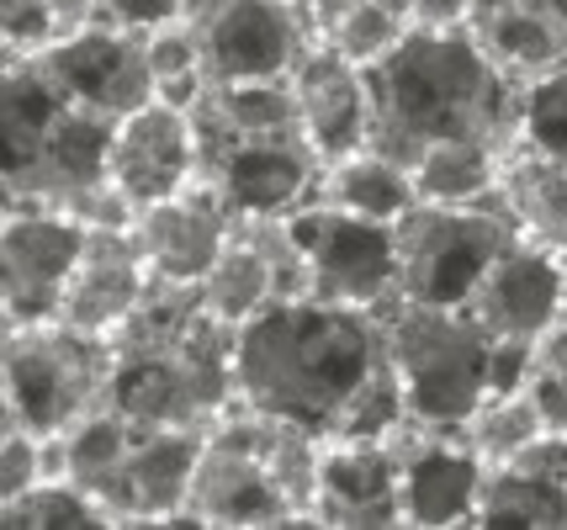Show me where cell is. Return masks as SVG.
Wrapping results in <instances>:
<instances>
[{"instance_id":"obj_37","label":"cell","mask_w":567,"mask_h":530,"mask_svg":"<svg viewBox=\"0 0 567 530\" xmlns=\"http://www.w3.org/2000/svg\"><path fill=\"white\" fill-rule=\"evenodd\" d=\"M472 0H414V27H472Z\"/></svg>"},{"instance_id":"obj_38","label":"cell","mask_w":567,"mask_h":530,"mask_svg":"<svg viewBox=\"0 0 567 530\" xmlns=\"http://www.w3.org/2000/svg\"><path fill=\"white\" fill-rule=\"evenodd\" d=\"M49 6H53V17H59V27H64V38L106 17V0H49Z\"/></svg>"},{"instance_id":"obj_34","label":"cell","mask_w":567,"mask_h":530,"mask_svg":"<svg viewBox=\"0 0 567 530\" xmlns=\"http://www.w3.org/2000/svg\"><path fill=\"white\" fill-rule=\"evenodd\" d=\"M32 482H43V435L22 414L6 408V435H0V499H17Z\"/></svg>"},{"instance_id":"obj_17","label":"cell","mask_w":567,"mask_h":530,"mask_svg":"<svg viewBox=\"0 0 567 530\" xmlns=\"http://www.w3.org/2000/svg\"><path fill=\"white\" fill-rule=\"evenodd\" d=\"M467 313L494 334V345H525L536 351L551 324H563V254L542 250L519 233L498 266L472 292Z\"/></svg>"},{"instance_id":"obj_9","label":"cell","mask_w":567,"mask_h":530,"mask_svg":"<svg viewBox=\"0 0 567 530\" xmlns=\"http://www.w3.org/2000/svg\"><path fill=\"white\" fill-rule=\"evenodd\" d=\"M308 298L350 308H382L398 292V228L382 218H361L334 202H313L292 212Z\"/></svg>"},{"instance_id":"obj_18","label":"cell","mask_w":567,"mask_h":530,"mask_svg":"<svg viewBox=\"0 0 567 530\" xmlns=\"http://www.w3.org/2000/svg\"><path fill=\"white\" fill-rule=\"evenodd\" d=\"M234 207L223 202L207 180H192L171 202H154L133 218V239L144 250L148 271L165 281H197L218 266V254L234 245Z\"/></svg>"},{"instance_id":"obj_3","label":"cell","mask_w":567,"mask_h":530,"mask_svg":"<svg viewBox=\"0 0 567 530\" xmlns=\"http://www.w3.org/2000/svg\"><path fill=\"white\" fill-rule=\"evenodd\" d=\"M239 329L202 303L197 281L154 277L144 303L112 334L106 408L154 429H213L234 387Z\"/></svg>"},{"instance_id":"obj_28","label":"cell","mask_w":567,"mask_h":530,"mask_svg":"<svg viewBox=\"0 0 567 530\" xmlns=\"http://www.w3.org/2000/svg\"><path fill=\"white\" fill-rule=\"evenodd\" d=\"M472 526H494V530L567 526V482H551V478H542V472H525L515 461L488 467L483 499H477V520H472Z\"/></svg>"},{"instance_id":"obj_22","label":"cell","mask_w":567,"mask_h":530,"mask_svg":"<svg viewBox=\"0 0 567 530\" xmlns=\"http://www.w3.org/2000/svg\"><path fill=\"white\" fill-rule=\"evenodd\" d=\"M498 202L515 228L551 254H567V165L551 154L515 144L498 170Z\"/></svg>"},{"instance_id":"obj_36","label":"cell","mask_w":567,"mask_h":530,"mask_svg":"<svg viewBox=\"0 0 567 530\" xmlns=\"http://www.w3.org/2000/svg\"><path fill=\"white\" fill-rule=\"evenodd\" d=\"M202 0H106V17L123 27H138V32H148V27L159 22H175V17H192Z\"/></svg>"},{"instance_id":"obj_14","label":"cell","mask_w":567,"mask_h":530,"mask_svg":"<svg viewBox=\"0 0 567 530\" xmlns=\"http://www.w3.org/2000/svg\"><path fill=\"white\" fill-rule=\"evenodd\" d=\"M38 59L59 75V85L70 91L74 102H85L91 112L112 117V123L133 117L138 106H148L159 96L154 70H148L144 32L112 22V17H101V22L59 38V43L43 49Z\"/></svg>"},{"instance_id":"obj_2","label":"cell","mask_w":567,"mask_h":530,"mask_svg":"<svg viewBox=\"0 0 567 530\" xmlns=\"http://www.w3.org/2000/svg\"><path fill=\"white\" fill-rule=\"evenodd\" d=\"M371 133L367 149L414 170L435 144H519V85L472 27H414L388 59L367 70Z\"/></svg>"},{"instance_id":"obj_20","label":"cell","mask_w":567,"mask_h":530,"mask_svg":"<svg viewBox=\"0 0 567 530\" xmlns=\"http://www.w3.org/2000/svg\"><path fill=\"white\" fill-rule=\"evenodd\" d=\"M297 91V117H302V138L319 149L323 165L346 159V154L367 149L371 133V85L367 70L346 59L329 43H313L292 70Z\"/></svg>"},{"instance_id":"obj_1","label":"cell","mask_w":567,"mask_h":530,"mask_svg":"<svg viewBox=\"0 0 567 530\" xmlns=\"http://www.w3.org/2000/svg\"><path fill=\"white\" fill-rule=\"evenodd\" d=\"M234 404L323 440H367L409 419L377 308L287 298L239 329Z\"/></svg>"},{"instance_id":"obj_25","label":"cell","mask_w":567,"mask_h":530,"mask_svg":"<svg viewBox=\"0 0 567 530\" xmlns=\"http://www.w3.org/2000/svg\"><path fill=\"white\" fill-rule=\"evenodd\" d=\"M504 154L494 144H435L414 159V186H420V202H494L498 197V170H504Z\"/></svg>"},{"instance_id":"obj_21","label":"cell","mask_w":567,"mask_h":530,"mask_svg":"<svg viewBox=\"0 0 567 530\" xmlns=\"http://www.w3.org/2000/svg\"><path fill=\"white\" fill-rule=\"evenodd\" d=\"M148 281H154V271H148L133 228H91V245L80 254V271H74L70 292H64L59 319L70 329L112 340L127 313L144 303Z\"/></svg>"},{"instance_id":"obj_26","label":"cell","mask_w":567,"mask_h":530,"mask_svg":"<svg viewBox=\"0 0 567 530\" xmlns=\"http://www.w3.org/2000/svg\"><path fill=\"white\" fill-rule=\"evenodd\" d=\"M245 408V404H239ZM255 440H260V456H266V472L276 478L281 499L292 505L297 520H313V505H319V472H323V435L292 425V419H271V414H255Z\"/></svg>"},{"instance_id":"obj_13","label":"cell","mask_w":567,"mask_h":530,"mask_svg":"<svg viewBox=\"0 0 567 530\" xmlns=\"http://www.w3.org/2000/svg\"><path fill=\"white\" fill-rule=\"evenodd\" d=\"M186 520L192 526H297L292 505L281 499L276 478L266 472L249 408L207 429L192 499H186Z\"/></svg>"},{"instance_id":"obj_16","label":"cell","mask_w":567,"mask_h":530,"mask_svg":"<svg viewBox=\"0 0 567 530\" xmlns=\"http://www.w3.org/2000/svg\"><path fill=\"white\" fill-rule=\"evenodd\" d=\"M112 180L138 212L154 202H171L175 191L202 180L192 106L154 96L133 117H123L117 133H112Z\"/></svg>"},{"instance_id":"obj_15","label":"cell","mask_w":567,"mask_h":530,"mask_svg":"<svg viewBox=\"0 0 567 530\" xmlns=\"http://www.w3.org/2000/svg\"><path fill=\"white\" fill-rule=\"evenodd\" d=\"M403 456V526H472L488 461L467 446L462 429H435L403 419L388 429Z\"/></svg>"},{"instance_id":"obj_23","label":"cell","mask_w":567,"mask_h":530,"mask_svg":"<svg viewBox=\"0 0 567 530\" xmlns=\"http://www.w3.org/2000/svg\"><path fill=\"white\" fill-rule=\"evenodd\" d=\"M472 32L483 38V49L498 64L530 85L536 75L557 70L567 59V0H525V6H504L488 17H472Z\"/></svg>"},{"instance_id":"obj_24","label":"cell","mask_w":567,"mask_h":530,"mask_svg":"<svg viewBox=\"0 0 567 530\" xmlns=\"http://www.w3.org/2000/svg\"><path fill=\"white\" fill-rule=\"evenodd\" d=\"M319 202H334L346 212H361V218H382V224H398L409 207L420 202V186H414V170L398 165L377 149H355L334 165H323V191Z\"/></svg>"},{"instance_id":"obj_33","label":"cell","mask_w":567,"mask_h":530,"mask_svg":"<svg viewBox=\"0 0 567 530\" xmlns=\"http://www.w3.org/2000/svg\"><path fill=\"white\" fill-rule=\"evenodd\" d=\"M525 387L536 393L546 425L567 429V319L563 324H551L542 340H536V355H530V377H525Z\"/></svg>"},{"instance_id":"obj_7","label":"cell","mask_w":567,"mask_h":530,"mask_svg":"<svg viewBox=\"0 0 567 530\" xmlns=\"http://www.w3.org/2000/svg\"><path fill=\"white\" fill-rule=\"evenodd\" d=\"M6 408L22 414L38 435H64L106 408L112 387V340L70 329L64 319L6 324Z\"/></svg>"},{"instance_id":"obj_19","label":"cell","mask_w":567,"mask_h":530,"mask_svg":"<svg viewBox=\"0 0 567 530\" xmlns=\"http://www.w3.org/2000/svg\"><path fill=\"white\" fill-rule=\"evenodd\" d=\"M319 526H403V456L388 435L367 440H329L319 472Z\"/></svg>"},{"instance_id":"obj_8","label":"cell","mask_w":567,"mask_h":530,"mask_svg":"<svg viewBox=\"0 0 567 530\" xmlns=\"http://www.w3.org/2000/svg\"><path fill=\"white\" fill-rule=\"evenodd\" d=\"M398 298L467 308L498 254L519 239L504 202H414L398 218Z\"/></svg>"},{"instance_id":"obj_29","label":"cell","mask_w":567,"mask_h":530,"mask_svg":"<svg viewBox=\"0 0 567 530\" xmlns=\"http://www.w3.org/2000/svg\"><path fill=\"white\" fill-rule=\"evenodd\" d=\"M542 429H551V425H546L536 393H530V387H509V393H494L488 404L477 408L462 435H467V446L483 456L488 467H504V461H515Z\"/></svg>"},{"instance_id":"obj_35","label":"cell","mask_w":567,"mask_h":530,"mask_svg":"<svg viewBox=\"0 0 567 530\" xmlns=\"http://www.w3.org/2000/svg\"><path fill=\"white\" fill-rule=\"evenodd\" d=\"M0 32H6V59L43 53L64 38L49 0H0Z\"/></svg>"},{"instance_id":"obj_4","label":"cell","mask_w":567,"mask_h":530,"mask_svg":"<svg viewBox=\"0 0 567 530\" xmlns=\"http://www.w3.org/2000/svg\"><path fill=\"white\" fill-rule=\"evenodd\" d=\"M112 133L117 123L74 102L38 53L6 59L0 80V165L6 202L74 207L112 180Z\"/></svg>"},{"instance_id":"obj_27","label":"cell","mask_w":567,"mask_h":530,"mask_svg":"<svg viewBox=\"0 0 567 530\" xmlns=\"http://www.w3.org/2000/svg\"><path fill=\"white\" fill-rule=\"evenodd\" d=\"M202 303L213 308L218 319H228L234 329H245L255 313H266L271 303H281L276 266L249 245L239 228H234V245L218 254V266L202 277Z\"/></svg>"},{"instance_id":"obj_12","label":"cell","mask_w":567,"mask_h":530,"mask_svg":"<svg viewBox=\"0 0 567 530\" xmlns=\"http://www.w3.org/2000/svg\"><path fill=\"white\" fill-rule=\"evenodd\" d=\"M202 180L234 207V218H292L319 202L323 159L302 133H249L207 154Z\"/></svg>"},{"instance_id":"obj_5","label":"cell","mask_w":567,"mask_h":530,"mask_svg":"<svg viewBox=\"0 0 567 530\" xmlns=\"http://www.w3.org/2000/svg\"><path fill=\"white\" fill-rule=\"evenodd\" d=\"M202 446L207 429H154L96 408L64 435V478L80 482L112 526H175L186 520Z\"/></svg>"},{"instance_id":"obj_31","label":"cell","mask_w":567,"mask_h":530,"mask_svg":"<svg viewBox=\"0 0 567 530\" xmlns=\"http://www.w3.org/2000/svg\"><path fill=\"white\" fill-rule=\"evenodd\" d=\"M519 144L551 154L567 165V59L525 85L519 102Z\"/></svg>"},{"instance_id":"obj_32","label":"cell","mask_w":567,"mask_h":530,"mask_svg":"<svg viewBox=\"0 0 567 530\" xmlns=\"http://www.w3.org/2000/svg\"><path fill=\"white\" fill-rule=\"evenodd\" d=\"M409 32H414V22H409V17H398L393 6H382V0H361L346 22L323 38V43H329V49H340L346 59H355L361 70H371V64H377V59H388Z\"/></svg>"},{"instance_id":"obj_30","label":"cell","mask_w":567,"mask_h":530,"mask_svg":"<svg viewBox=\"0 0 567 530\" xmlns=\"http://www.w3.org/2000/svg\"><path fill=\"white\" fill-rule=\"evenodd\" d=\"M0 520L11 530H43V526H64V530H85V526H112L106 509L70 478H43L32 482L17 499H0Z\"/></svg>"},{"instance_id":"obj_11","label":"cell","mask_w":567,"mask_h":530,"mask_svg":"<svg viewBox=\"0 0 567 530\" xmlns=\"http://www.w3.org/2000/svg\"><path fill=\"white\" fill-rule=\"evenodd\" d=\"M85 245H91V224H80L64 207H6V228H0L6 324L59 319Z\"/></svg>"},{"instance_id":"obj_39","label":"cell","mask_w":567,"mask_h":530,"mask_svg":"<svg viewBox=\"0 0 567 530\" xmlns=\"http://www.w3.org/2000/svg\"><path fill=\"white\" fill-rule=\"evenodd\" d=\"M477 11L472 17H488V11H504V6H525V0H472Z\"/></svg>"},{"instance_id":"obj_40","label":"cell","mask_w":567,"mask_h":530,"mask_svg":"<svg viewBox=\"0 0 567 530\" xmlns=\"http://www.w3.org/2000/svg\"><path fill=\"white\" fill-rule=\"evenodd\" d=\"M563 319H567V254H563Z\"/></svg>"},{"instance_id":"obj_6","label":"cell","mask_w":567,"mask_h":530,"mask_svg":"<svg viewBox=\"0 0 567 530\" xmlns=\"http://www.w3.org/2000/svg\"><path fill=\"white\" fill-rule=\"evenodd\" d=\"M388 355L403 382L409 419L435 429H467V419L494 398L498 345L467 308H441L420 298H388L377 308Z\"/></svg>"},{"instance_id":"obj_10","label":"cell","mask_w":567,"mask_h":530,"mask_svg":"<svg viewBox=\"0 0 567 530\" xmlns=\"http://www.w3.org/2000/svg\"><path fill=\"white\" fill-rule=\"evenodd\" d=\"M207 85L228 80H281L313 49L302 0H202L192 11Z\"/></svg>"}]
</instances>
